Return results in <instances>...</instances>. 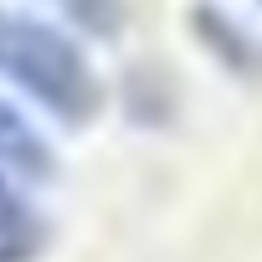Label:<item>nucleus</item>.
<instances>
[{"label": "nucleus", "instance_id": "obj_2", "mask_svg": "<svg viewBox=\"0 0 262 262\" xmlns=\"http://www.w3.org/2000/svg\"><path fill=\"white\" fill-rule=\"evenodd\" d=\"M47 247V216L21 190L16 175H0V262H36Z\"/></svg>", "mask_w": 262, "mask_h": 262}, {"label": "nucleus", "instance_id": "obj_3", "mask_svg": "<svg viewBox=\"0 0 262 262\" xmlns=\"http://www.w3.org/2000/svg\"><path fill=\"white\" fill-rule=\"evenodd\" d=\"M0 175H16V180H47L52 175V144L6 98H0Z\"/></svg>", "mask_w": 262, "mask_h": 262}, {"label": "nucleus", "instance_id": "obj_1", "mask_svg": "<svg viewBox=\"0 0 262 262\" xmlns=\"http://www.w3.org/2000/svg\"><path fill=\"white\" fill-rule=\"evenodd\" d=\"M0 77L62 123H88L103 108V77L82 41L52 21L0 6Z\"/></svg>", "mask_w": 262, "mask_h": 262}, {"label": "nucleus", "instance_id": "obj_4", "mask_svg": "<svg viewBox=\"0 0 262 262\" xmlns=\"http://www.w3.org/2000/svg\"><path fill=\"white\" fill-rule=\"evenodd\" d=\"M62 6H67L72 16H82V21H93V26H108L103 16H113V0H62Z\"/></svg>", "mask_w": 262, "mask_h": 262}, {"label": "nucleus", "instance_id": "obj_5", "mask_svg": "<svg viewBox=\"0 0 262 262\" xmlns=\"http://www.w3.org/2000/svg\"><path fill=\"white\" fill-rule=\"evenodd\" d=\"M257 6H262V0H257Z\"/></svg>", "mask_w": 262, "mask_h": 262}]
</instances>
